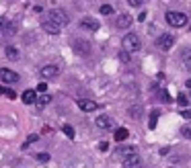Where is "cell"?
Segmentation results:
<instances>
[{
    "instance_id": "6da1fadb",
    "label": "cell",
    "mask_w": 191,
    "mask_h": 168,
    "mask_svg": "<svg viewBox=\"0 0 191 168\" xmlns=\"http://www.w3.org/2000/svg\"><path fill=\"white\" fill-rule=\"evenodd\" d=\"M164 19H166V23H169L171 27H175V29H181V27H185V25L189 23L187 14L181 13V10H166Z\"/></svg>"
},
{
    "instance_id": "7a4b0ae2",
    "label": "cell",
    "mask_w": 191,
    "mask_h": 168,
    "mask_svg": "<svg viewBox=\"0 0 191 168\" xmlns=\"http://www.w3.org/2000/svg\"><path fill=\"white\" fill-rule=\"evenodd\" d=\"M121 45H123V51L136 54V51H140V47H142V41H140V37L136 33H125V37L121 39Z\"/></svg>"
},
{
    "instance_id": "3957f363",
    "label": "cell",
    "mask_w": 191,
    "mask_h": 168,
    "mask_svg": "<svg viewBox=\"0 0 191 168\" xmlns=\"http://www.w3.org/2000/svg\"><path fill=\"white\" fill-rule=\"evenodd\" d=\"M45 19L52 21V23H55L58 27H66V25L70 23V17L66 14V10H62V8H52Z\"/></svg>"
},
{
    "instance_id": "277c9868",
    "label": "cell",
    "mask_w": 191,
    "mask_h": 168,
    "mask_svg": "<svg viewBox=\"0 0 191 168\" xmlns=\"http://www.w3.org/2000/svg\"><path fill=\"white\" fill-rule=\"evenodd\" d=\"M156 45H158L160 51H169V49L175 45V37L169 35V33H164V35H160V37L156 39Z\"/></svg>"
},
{
    "instance_id": "5b68a950",
    "label": "cell",
    "mask_w": 191,
    "mask_h": 168,
    "mask_svg": "<svg viewBox=\"0 0 191 168\" xmlns=\"http://www.w3.org/2000/svg\"><path fill=\"white\" fill-rule=\"evenodd\" d=\"M0 80L14 84V82H19V80H21V76L17 74V72H13L10 68H0Z\"/></svg>"
},
{
    "instance_id": "8992f818",
    "label": "cell",
    "mask_w": 191,
    "mask_h": 168,
    "mask_svg": "<svg viewBox=\"0 0 191 168\" xmlns=\"http://www.w3.org/2000/svg\"><path fill=\"white\" fill-rule=\"evenodd\" d=\"M76 105H78V109H80V111H84V113H93V111H97V109H99V105H97L95 101H90V99H78V101H76Z\"/></svg>"
},
{
    "instance_id": "52a82bcc",
    "label": "cell",
    "mask_w": 191,
    "mask_h": 168,
    "mask_svg": "<svg viewBox=\"0 0 191 168\" xmlns=\"http://www.w3.org/2000/svg\"><path fill=\"white\" fill-rule=\"evenodd\" d=\"M41 78H55V76H60V66H55V64H48V66L41 68Z\"/></svg>"
},
{
    "instance_id": "ba28073f",
    "label": "cell",
    "mask_w": 191,
    "mask_h": 168,
    "mask_svg": "<svg viewBox=\"0 0 191 168\" xmlns=\"http://www.w3.org/2000/svg\"><path fill=\"white\" fill-rule=\"evenodd\" d=\"M72 47H74V51L78 55H89L90 54V43L89 41H84V39H76Z\"/></svg>"
},
{
    "instance_id": "9c48e42d",
    "label": "cell",
    "mask_w": 191,
    "mask_h": 168,
    "mask_svg": "<svg viewBox=\"0 0 191 168\" xmlns=\"http://www.w3.org/2000/svg\"><path fill=\"white\" fill-rule=\"evenodd\" d=\"M123 168H142V158L140 154H132L128 158H123Z\"/></svg>"
},
{
    "instance_id": "30bf717a",
    "label": "cell",
    "mask_w": 191,
    "mask_h": 168,
    "mask_svg": "<svg viewBox=\"0 0 191 168\" xmlns=\"http://www.w3.org/2000/svg\"><path fill=\"white\" fill-rule=\"evenodd\" d=\"M80 27L82 29H86V31H99V21L97 19H90V17H84V19L80 21Z\"/></svg>"
},
{
    "instance_id": "8fae6325",
    "label": "cell",
    "mask_w": 191,
    "mask_h": 168,
    "mask_svg": "<svg viewBox=\"0 0 191 168\" xmlns=\"http://www.w3.org/2000/svg\"><path fill=\"white\" fill-rule=\"evenodd\" d=\"M95 123H97V127H101V129H111V127H115L113 119H111V117H107V115H99Z\"/></svg>"
},
{
    "instance_id": "7c38bea8",
    "label": "cell",
    "mask_w": 191,
    "mask_h": 168,
    "mask_svg": "<svg viewBox=\"0 0 191 168\" xmlns=\"http://www.w3.org/2000/svg\"><path fill=\"white\" fill-rule=\"evenodd\" d=\"M41 29L45 31V33H49V35H58L62 31V27H58L55 23H52V21H48V19H43V23H41Z\"/></svg>"
},
{
    "instance_id": "4fadbf2b",
    "label": "cell",
    "mask_w": 191,
    "mask_h": 168,
    "mask_svg": "<svg viewBox=\"0 0 191 168\" xmlns=\"http://www.w3.org/2000/svg\"><path fill=\"white\" fill-rule=\"evenodd\" d=\"M37 96H39V94H37V90H25V92L21 94V99H23V103H25V105H33V103L37 101Z\"/></svg>"
},
{
    "instance_id": "5bb4252c",
    "label": "cell",
    "mask_w": 191,
    "mask_h": 168,
    "mask_svg": "<svg viewBox=\"0 0 191 168\" xmlns=\"http://www.w3.org/2000/svg\"><path fill=\"white\" fill-rule=\"evenodd\" d=\"M181 62H183V68L187 70V72H191V47H187V49H183L181 51Z\"/></svg>"
},
{
    "instance_id": "9a60e30c",
    "label": "cell",
    "mask_w": 191,
    "mask_h": 168,
    "mask_svg": "<svg viewBox=\"0 0 191 168\" xmlns=\"http://www.w3.org/2000/svg\"><path fill=\"white\" fill-rule=\"evenodd\" d=\"M117 27H119V29H130L132 27V17L128 13L121 14V17L117 19Z\"/></svg>"
},
{
    "instance_id": "2e32d148",
    "label": "cell",
    "mask_w": 191,
    "mask_h": 168,
    "mask_svg": "<svg viewBox=\"0 0 191 168\" xmlns=\"http://www.w3.org/2000/svg\"><path fill=\"white\" fill-rule=\"evenodd\" d=\"M119 156L121 158H128V156H132V154H138V150L136 148H132V146H119Z\"/></svg>"
},
{
    "instance_id": "e0dca14e",
    "label": "cell",
    "mask_w": 191,
    "mask_h": 168,
    "mask_svg": "<svg viewBox=\"0 0 191 168\" xmlns=\"http://www.w3.org/2000/svg\"><path fill=\"white\" fill-rule=\"evenodd\" d=\"M49 103H52V94H39L37 101H35V105H37L39 109H43L45 105H49Z\"/></svg>"
},
{
    "instance_id": "ac0fdd59",
    "label": "cell",
    "mask_w": 191,
    "mask_h": 168,
    "mask_svg": "<svg viewBox=\"0 0 191 168\" xmlns=\"http://www.w3.org/2000/svg\"><path fill=\"white\" fill-rule=\"evenodd\" d=\"M128 129L125 127H119V129H115V141H125L128 140Z\"/></svg>"
},
{
    "instance_id": "d6986e66",
    "label": "cell",
    "mask_w": 191,
    "mask_h": 168,
    "mask_svg": "<svg viewBox=\"0 0 191 168\" xmlns=\"http://www.w3.org/2000/svg\"><path fill=\"white\" fill-rule=\"evenodd\" d=\"M6 58L8 60H19V51H17L13 45H8L6 47Z\"/></svg>"
},
{
    "instance_id": "ffe728a7",
    "label": "cell",
    "mask_w": 191,
    "mask_h": 168,
    "mask_svg": "<svg viewBox=\"0 0 191 168\" xmlns=\"http://www.w3.org/2000/svg\"><path fill=\"white\" fill-rule=\"evenodd\" d=\"M62 131H64V135H66V137L74 140V129H72V125H62Z\"/></svg>"
},
{
    "instance_id": "44dd1931",
    "label": "cell",
    "mask_w": 191,
    "mask_h": 168,
    "mask_svg": "<svg viewBox=\"0 0 191 168\" xmlns=\"http://www.w3.org/2000/svg\"><path fill=\"white\" fill-rule=\"evenodd\" d=\"M181 135H183V137H187V140H191V123H187V125H183V127H181Z\"/></svg>"
},
{
    "instance_id": "7402d4cb",
    "label": "cell",
    "mask_w": 191,
    "mask_h": 168,
    "mask_svg": "<svg viewBox=\"0 0 191 168\" xmlns=\"http://www.w3.org/2000/svg\"><path fill=\"white\" fill-rule=\"evenodd\" d=\"M0 94L8 96L10 101H13V99H17V92H13V90H8V88H4V86H0Z\"/></svg>"
},
{
    "instance_id": "603a6c76",
    "label": "cell",
    "mask_w": 191,
    "mask_h": 168,
    "mask_svg": "<svg viewBox=\"0 0 191 168\" xmlns=\"http://www.w3.org/2000/svg\"><path fill=\"white\" fill-rule=\"evenodd\" d=\"M140 115H142V109H140V107H132L130 109V117H132V119H138Z\"/></svg>"
},
{
    "instance_id": "cb8c5ba5",
    "label": "cell",
    "mask_w": 191,
    "mask_h": 168,
    "mask_svg": "<svg viewBox=\"0 0 191 168\" xmlns=\"http://www.w3.org/2000/svg\"><path fill=\"white\" fill-rule=\"evenodd\" d=\"M156 117H158V111H152V115H150V123H148V127H150V129L156 127Z\"/></svg>"
},
{
    "instance_id": "d4e9b609",
    "label": "cell",
    "mask_w": 191,
    "mask_h": 168,
    "mask_svg": "<svg viewBox=\"0 0 191 168\" xmlns=\"http://www.w3.org/2000/svg\"><path fill=\"white\" fill-rule=\"evenodd\" d=\"M99 13H101V14H111V13H113V6H111V4H103Z\"/></svg>"
},
{
    "instance_id": "484cf974",
    "label": "cell",
    "mask_w": 191,
    "mask_h": 168,
    "mask_svg": "<svg viewBox=\"0 0 191 168\" xmlns=\"http://www.w3.org/2000/svg\"><path fill=\"white\" fill-rule=\"evenodd\" d=\"M177 103L181 105V107H187V103H189V99H187L185 94H179V96H177Z\"/></svg>"
},
{
    "instance_id": "4316f807",
    "label": "cell",
    "mask_w": 191,
    "mask_h": 168,
    "mask_svg": "<svg viewBox=\"0 0 191 168\" xmlns=\"http://www.w3.org/2000/svg\"><path fill=\"white\" fill-rule=\"evenodd\" d=\"M37 160L45 164V162H49V154H48V152H41V154H37Z\"/></svg>"
},
{
    "instance_id": "83f0119b",
    "label": "cell",
    "mask_w": 191,
    "mask_h": 168,
    "mask_svg": "<svg viewBox=\"0 0 191 168\" xmlns=\"http://www.w3.org/2000/svg\"><path fill=\"white\" fill-rule=\"evenodd\" d=\"M14 31H17V29H14V25H13V23H8L6 29H4V35H14Z\"/></svg>"
},
{
    "instance_id": "f1b7e54d",
    "label": "cell",
    "mask_w": 191,
    "mask_h": 168,
    "mask_svg": "<svg viewBox=\"0 0 191 168\" xmlns=\"http://www.w3.org/2000/svg\"><path fill=\"white\" fill-rule=\"evenodd\" d=\"M45 90H48V84H45V82H39V84H37V92L45 94Z\"/></svg>"
},
{
    "instance_id": "f546056e",
    "label": "cell",
    "mask_w": 191,
    "mask_h": 168,
    "mask_svg": "<svg viewBox=\"0 0 191 168\" xmlns=\"http://www.w3.org/2000/svg\"><path fill=\"white\" fill-rule=\"evenodd\" d=\"M37 140H39V135L31 133V135H29V137H27V141H25V146H27V144H33V141H37Z\"/></svg>"
},
{
    "instance_id": "4dcf8cb0",
    "label": "cell",
    "mask_w": 191,
    "mask_h": 168,
    "mask_svg": "<svg viewBox=\"0 0 191 168\" xmlns=\"http://www.w3.org/2000/svg\"><path fill=\"white\" fill-rule=\"evenodd\" d=\"M119 60L121 62H130V54H128V51H121V54H119Z\"/></svg>"
},
{
    "instance_id": "1f68e13d",
    "label": "cell",
    "mask_w": 191,
    "mask_h": 168,
    "mask_svg": "<svg viewBox=\"0 0 191 168\" xmlns=\"http://www.w3.org/2000/svg\"><path fill=\"white\" fill-rule=\"evenodd\" d=\"M181 115H183L185 119H191V109H183V111H181Z\"/></svg>"
},
{
    "instance_id": "d6a6232c",
    "label": "cell",
    "mask_w": 191,
    "mask_h": 168,
    "mask_svg": "<svg viewBox=\"0 0 191 168\" xmlns=\"http://www.w3.org/2000/svg\"><path fill=\"white\" fill-rule=\"evenodd\" d=\"M128 4H130V6H142V2H140V0H130Z\"/></svg>"
},
{
    "instance_id": "836d02e7",
    "label": "cell",
    "mask_w": 191,
    "mask_h": 168,
    "mask_svg": "<svg viewBox=\"0 0 191 168\" xmlns=\"http://www.w3.org/2000/svg\"><path fill=\"white\" fill-rule=\"evenodd\" d=\"M6 25H8V21H6V19H0V29H2V31L6 29Z\"/></svg>"
},
{
    "instance_id": "e575fe53",
    "label": "cell",
    "mask_w": 191,
    "mask_h": 168,
    "mask_svg": "<svg viewBox=\"0 0 191 168\" xmlns=\"http://www.w3.org/2000/svg\"><path fill=\"white\" fill-rule=\"evenodd\" d=\"M185 84H187V88H191V78H189L187 82H185Z\"/></svg>"
},
{
    "instance_id": "d590c367",
    "label": "cell",
    "mask_w": 191,
    "mask_h": 168,
    "mask_svg": "<svg viewBox=\"0 0 191 168\" xmlns=\"http://www.w3.org/2000/svg\"><path fill=\"white\" fill-rule=\"evenodd\" d=\"M169 168H177V166H169Z\"/></svg>"
}]
</instances>
